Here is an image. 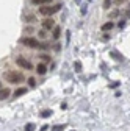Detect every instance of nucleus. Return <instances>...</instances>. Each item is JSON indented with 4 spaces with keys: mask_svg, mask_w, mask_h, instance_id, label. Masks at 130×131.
Instances as JSON below:
<instances>
[{
    "mask_svg": "<svg viewBox=\"0 0 130 131\" xmlns=\"http://www.w3.org/2000/svg\"><path fill=\"white\" fill-rule=\"evenodd\" d=\"M118 13H119V11H118V9H115L113 13H110V17H111V19H113V17H116V16H118Z\"/></svg>",
    "mask_w": 130,
    "mask_h": 131,
    "instance_id": "412c9836",
    "label": "nucleus"
},
{
    "mask_svg": "<svg viewBox=\"0 0 130 131\" xmlns=\"http://www.w3.org/2000/svg\"><path fill=\"white\" fill-rule=\"evenodd\" d=\"M113 27H115V24H113V20H110L102 25V31H110V30H113Z\"/></svg>",
    "mask_w": 130,
    "mask_h": 131,
    "instance_id": "6e6552de",
    "label": "nucleus"
},
{
    "mask_svg": "<svg viewBox=\"0 0 130 131\" xmlns=\"http://www.w3.org/2000/svg\"><path fill=\"white\" fill-rule=\"evenodd\" d=\"M61 6H63L61 3H57V5H52V6L45 5V6L39 8V14H41V16H52V14L58 13V11L61 9Z\"/></svg>",
    "mask_w": 130,
    "mask_h": 131,
    "instance_id": "f03ea898",
    "label": "nucleus"
},
{
    "mask_svg": "<svg viewBox=\"0 0 130 131\" xmlns=\"http://www.w3.org/2000/svg\"><path fill=\"white\" fill-rule=\"evenodd\" d=\"M33 20H35L33 16H25V22H33Z\"/></svg>",
    "mask_w": 130,
    "mask_h": 131,
    "instance_id": "aec40b11",
    "label": "nucleus"
},
{
    "mask_svg": "<svg viewBox=\"0 0 130 131\" xmlns=\"http://www.w3.org/2000/svg\"><path fill=\"white\" fill-rule=\"evenodd\" d=\"M38 33H39V38H42V39L47 36V30H41V31H38Z\"/></svg>",
    "mask_w": 130,
    "mask_h": 131,
    "instance_id": "a211bd4d",
    "label": "nucleus"
},
{
    "mask_svg": "<svg viewBox=\"0 0 130 131\" xmlns=\"http://www.w3.org/2000/svg\"><path fill=\"white\" fill-rule=\"evenodd\" d=\"M50 116H52V111H49V109L41 112V117H50Z\"/></svg>",
    "mask_w": 130,
    "mask_h": 131,
    "instance_id": "f8f14e48",
    "label": "nucleus"
},
{
    "mask_svg": "<svg viewBox=\"0 0 130 131\" xmlns=\"http://www.w3.org/2000/svg\"><path fill=\"white\" fill-rule=\"evenodd\" d=\"M52 30H53V31H52V33H53V35H52L53 39H58V38L61 36V28H60V27H53Z\"/></svg>",
    "mask_w": 130,
    "mask_h": 131,
    "instance_id": "1a4fd4ad",
    "label": "nucleus"
},
{
    "mask_svg": "<svg viewBox=\"0 0 130 131\" xmlns=\"http://www.w3.org/2000/svg\"><path fill=\"white\" fill-rule=\"evenodd\" d=\"M3 78L8 81V83H13V84H19L25 80V77L21 72H14V70H6L3 73Z\"/></svg>",
    "mask_w": 130,
    "mask_h": 131,
    "instance_id": "f257e3e1",
    "label": "nucleus"
},
{
    "mask_svg": "<svg viewBox=\"0 0 130 131\" xmlns=\"http://www.w3.org/2000/svg\"><path fill=\"white\" fill-rule=\"evenodd\" d=\"M21 44H24V45H27V47H31V48L39 47V41L35 39V38H22V39H21Z\"/></svg>",
    "mask_w": 130,
    "mask_h": 131,
    "instance_id": "20e7f679",
    "label": "nucleus"
},
{
    "mask_svg": "<svg viewBox=\"0 0 130 131\" xmlns=\"http://www.w3.org/2000/svg\"><path fill=\"white\" fill-rule=\"evenodd\" d=\"M10 95H11V91L8 88H2V86H0V100H6Z\"/></svg>",
    "mask_w": 130,
    "mask_h": 131,
    "instance_id": "423d86ee",
    "label": "nucleus"
},
{
    "mask_svg": "<svg viewBox=\"0 0 130 131\" xmlns=\"http://www.w3.org/2000/svg\"><path fill=\"white\" fill-rule=\"evenodd\" d=\"M115 2H116V3L119 5V3H122V2H124V0H115Z\"/></svg>",
    "mask_w": 130,
    "mask_h": 131,
    "instance_id": "5701e85b",
    "label": "nucleus"
},
{
    "mask_svg": "<svg viewBox=\"0 0 130 131\" xmlns=\"http://www.w3.org/2000/svg\"><path fill=\"white\" fill-rule=\"evenodd\" d=\"M24 94H27V88H19L17 91L14 92V97H21V95H24Z\"/></svg>",
    "mask_w": 130,
    "mask_h": 131,
    "instance_id": "9d476101",
    "label": "nucleus"
},
{
    "mask_svg": "<svg viewBox=\"0 0 130 131\" xmlns=\"http://www.w3.org/2000/svg\"><path fill=\"white\" fill-rule=\"evenodd\" d=\"M47 128H49V126H47V125H44V126L41 128V131H47Z\"/></svg>",
    "mask_w": 130,
    "mask_h": 131,
    "instance_id": "4be33fe9",
    "label": "nucleus"
},
{
    "mask_svg": "<svg viewBox=\"0 0 130 131\" xmlns=\"http://www.w3.org/2000/svg\"><path fill=\"white\" fill-rule=\"evenodd\" d=\"M36 72H38L39 75H44V73L47 72V67H45V64H38V66H36Z\"/></svg>",
    "mask_w": 130,
    "mask_h": 131,
    "instance_id": "0eeeda50",
    "label": "nucleus"
},
{
    "mask_svg": "<svg viewBox=\"0 0 130 131\" xmlns=\"http://www.w3.org/2000/svg\"><path fill=\"white\" fill-rule=\"evenodd\" d=\"M63 129H64V125H55L52 128V131H63Z\"/></svg>",
    "mask_w": 130,
    "mask_h": 131,
    "instance_id": "ddd939ff",
    "label": "nucleus"
},
{
    "mask_svg": "<svg viewBox=\"0 0 130 131\" xmlns=\"http://www.w3.org/2000/svg\"><path fill=\"white\" fill-rule=\"evenodd\" d=\"M110 6H111V0H104V8L108 9Z\"/></svg>",
    "mask_w": 130,
    "mask_h": 131,
    "instance_id": "dca6fc26",
    "label": "nucleus"
},
{
    "mask_svg": "<svg viewBox=\"0 0 130 131\" xmlns=\"http://www.w3.org/2000/svg\"><path fill=\"white\" fill-rule=\"evenodd\" d=\"M39 58H42V61H45V62H49V61H50V56H49V55H45V53H42Z\"/></svg>",
    "mask_w": 130,
    "mask_h": 131,
    "instance_id": "f3484780",
    "label": "nucleus"
},
{
    "mask_svg": "<svg viewBox=\"0 0 130 131\" xmlns=\"http://www.w3.org/2000/svg\"><path fill=\"white\" fill-rule=\"evenodd\" d=\"M16 64H17L19 67L25 69V70H31V69H33V64H31V62H30L28 59L22 58V56H19V58H16Z\"/></svg>",
    "mask_w": 130,
    "mask_h": 131,
    "instance_id": "7ed1b4c3",
    "label": "nucleus"
},
{
    "mask_svg": "<svg viewBox=\"0 0 130 131\" xmlns=\"http://www.w3.org/2000/svg\"><path fill=\"white\" fill-rule=\"evenodd\" d=\"M42 27H44V30H52L55 27V20L52 17H47V19L42 20Z\"/></svg>",
    "mask_w": 130,
    "mask_h": 131,
    "instance_id": "39448f33",
    "label": "nucleus"
},
{
    "mask_svg": "<svg viewBox=\"0 0 130 131\" xmlns=\"http://www.w3.org/2000/svg\"><path fill=\"white\" fill-rule=\"evenodd\" d=\"M52 0H31L33 5H45V3H50Z\"/></svg>",
    "mask_w": 130,
    "mask_h": 131,
    "instance_id": "9b49d317",
    "label": "nucleus"
},
{
    "mask_svg": "<svg viewBox=\"0 0 130 131\" xmlns=\"http://www.w3.org/2000/svg\"><path fill=\"white\" fill-rule=\"evenodd\" d=\"M128 17H130V11H128Z\"/></svg>",
    "mask_w": 130,
    "mask_h": 131,
    "instance_id": "b1692460",
    "label": "nucleus"
},
{
    "mask_svg": "<svg viewBox=\"0 0 130 131\" xmlns=\"http://www.w3.org/2000/svg\"><path fill=\"white\" fill-rule=\"evenodd\" d=\"M74 67L77 69V72H82V64H80V62H75V64H74Z\"/></svg>",
    "mask_w": 130,
    "mask_h": 131,
    "instance_id": "6ab92c4d",
    "label": "nucleus"
},
{
    "mask_svg": "<svg viewBox=\"0 0 130 131\" xmlns=\"http://www.w3.org/2000/svg\"><path fill=\"white\" fill-rule=\"evenodd\" d=\"M33 129H35V125H33V123L25 125V131H33Z\"/></svg>",
    "mask_w": 130,
    "mask_h": 131,
    "instance_id": "2eb2a0df",
    "label": "nucleus"
},
{
    "mask_svg": "<svg viewBox=\"0 0 130 131\" xmlns=\"http://www.w3.org/2000/svg\"><path fill=\"white\" fill-rule=\"evenodd\" d=\"M28 84H30L31 88H35V86H36V80H35V78H28Z\"/></svg>",
    "mask_w": 130,
    "mask_h": 131,
    "instance_id": "4468645a",
    "label": "nucleus"
}]
</instances>
